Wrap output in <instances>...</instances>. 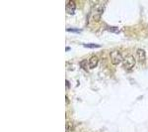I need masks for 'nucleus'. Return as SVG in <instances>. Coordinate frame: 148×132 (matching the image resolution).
Returning a JSON list of instances; mask_svg holds the SVG:
<instances>
[{
    "instance_id": "1",
    "label": "nucleus",
    "mask_w": 148,
    "mask_h": 132,
    "mask_svg": "<svg viewBox=\"0 0 148 132\" xmlns=\"http://www.w3.org/2000/svg\"><path fill=\"white\" fill-rule=\"evenodd\" d=\"M123 66L126 71H131V69L134 68V66H135L134 57H133L131 54H127V55H125V56H123Z\"/></svg>"
},
{
    "instance_id": "2",
    "label": "nucleus",
    "mask_w": 148,
    "mask_h": 132,
    "mask_svg": "<svg viewBox=\"0 0 148 132\" xmlns=\"http://www.w3.org/2000/svg\"><path fill=\"white\" fill-rule=\"evenodd\" d=\"M104 9H105V4H103V3L97 4V5L95 6L94 8H93L92 19L95 21V22H98V21H100L103 12H104Z\"/></svg>"
},
{
    "instance_id": "3",
    "label": "nucleus",
    "mask_w": 148,
    "mask_h": 132,
    "mask_svg": "<svg viewBox=\"0 0 148 132\" xmlns=\"http://www.w3.org/2000/svg\"><path fill=\"white\" fill-rule=\"evenodd\" d=\"M110 59H111L112 64L114 66H116V65H120L123 62V57L119 50H113V51L110 52Z\"/></svg>"
},
{
    "instance_id": "4",
    "label": "nucleus",
    "mask_w": 148,
    "mask_h": 132,
    "mask_svg": "<svg viewBox=\"0 0 148 132\" xmlns=\"http://www.w3.org/2000/svg\"><path fill=\"white\" fill-rule=\"evenodd\" d=\"M135 56H136V60L138 61V63L140 64H144L146 61V53L143 49H137L135 52Z\"/></svg>"
},
{
    "instance_id": "5",
    "label": "nucleus",
    "mask_w": 148,
    "mask_h": 132,
    "mask_svg": "<svg viewBox=\"0 0 148 132\" xmlns=\"http://www.w3.org/2000/svg\"><path fill=\"white\" fill-rule=\"evenodd\" d=\"M98 64H99V58L96 55H92L88 60V67L90 69H94L98 66Z\"/></svg>"
},
{
    "instance_id": "6",
    "label": "nucleus",
    "mask_w": 148,
    "mask_h": 132,
    "mask_svg": "<svg viewBox=\"0 0 148 132\" xmlns=\"http://www.w3.org/2000/svg\"><path fill=\"white\" fill-rule=\"evenodd\" d=\"M76 10V4L73 0H70L68 1V3L66 4V11L68 12L69 14H73Z\"/></svg>"
},
{
    "instance_id": "7",
    "label": "nucleus",
    "mask_w": 148,
    "mask_h": 132,
    "mask_svg": "<svg viewBox=\"0 0 148 132\" xmlns=\"http://www.w3.org/2000/svg\"><path fill=\"white\" fill-rule=\"evenodd\" d=\"M65 129H66V132H74V130H75V126H74L73 122H71V121L66 122Z\"/></svg>"
},
{
    "instance_id": "8",
    "label": "nucleus",
    "mask_w": 148,
    "mask_h": 132,
    "mask_svg": "<svg viewBox=\"0 0 148 132\" xmlns=\"http://www.w3.org/2000/svg\"><path fill=\"white\" fill-rule=\"evenodd\" d=\"M87 66H88V62L86 60H83V61L80 62V67L84 69H87Z\"/></svg>"
},
{
    "instance_id": "9",
    "label": "nucleus",
    "mask_w": 148,
    "mask_h": 132,
    "mask_svg": "<svg viewBox=\"0 0 148 132\" xmlns=\"http://www.w3.org/2000/svg\"><path fill=\"white\" fill-rule=\"evenodd\" d=\"M83 46L86 47V48H99L100 45H97V44H83Z\"/></svg>"
},
{
    "instance_id": "10",
    "label": "nucleus",
    "mask_w": 148,
    "mask_h": 132,
    "mask_svg": "<svg viewBox=\"0 0 148 132\" xmlns=\"http://www.w3.org/2000/svg\"><path fill=\"white\" fill-rule=\"evenodd\" d=\"M65 83H66V88H69V86H70V83H69V81H68L67 80L65 81Z\"/></svg>"
},
{
    "instance_id": "11",
    "label": "nucleus",
    "mask_w": 148,
    "mask_h": 132,
    "mask_svg": "<svg viewBox=\"0 0 148 132\" xmlns=\"http://www.w3.org/2000/svg\"><path fill=\"white\" fill-rule=\"evenodd\" d=\"M65 98H66V102H67V104H69V99H68V97H66Z\"/></svg>"
}]
</instances>
